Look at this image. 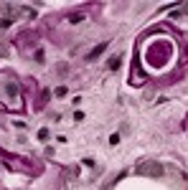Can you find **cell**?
<instances>
[{"instance_id":"obj_2","label":"cell","mask_w":188,"mask_h":190,"mask_svg":"<svg viewBox=\"0 0 188 190\" xmlns=\"http://www.w3.org/2000/svg\"><path fill=\"white\" fill-rule=\"evenodd\" d=\"M82 18H84V15L77 13V15H71V18H69V23H82Z\"/></svg>"},{"instance_id":"obj_5","label":"cell","mask_w":188,"mask_h":190,"mask_svg":"<svg viewBox=\"0 0 188 190\" xmlns=\"http://www.w3.org/2000/svg\"><path fill=\"white\" fill-rule=\"evenodd\" d=\"M5 51H8V48H5V43H0V53H5Z\"/></svg>"},{"instance_id":"obj_1","label":"cell","mask_w":188,"mask_h":190,"mask_svg":"<svg viewBox=\"0 0 188 190\" xmlns=\"http://www.w3.org/2000/svg\"><path fill=\"white\" fill-rule=\"evenodd\" d=\"M104 46H107V43H102V46H99V48H94V51H92V53H89V61H94V59H97V56H99V53H102V51H104Z\"/></svg>"},{"instance_id":"obj_4","label":"cell","mask_w":188,"mask_h":190,"mask_svg":"<svg viewBox=\"0 0 188 190\" xmlns=\"http://www.w3.org/2000/svg\"><path fill=\"white\" fill-rule=\"evenodd\" d=\"M8 94H10V97H15V94H18V89H15V84H10V86H8Z\"/></svg>"},{"instance_id":"obj_3","label":"cell","mask_w":188,"mask_h":190,"mask_svg":"<svg viewBox=\"0 0 188 190\" xmlns=\"http://www.w3.org/2000/svg\"><path fill=\"white\" fill-rule=\"evenodd\" d=\"M120 66V56H115V59H109V69H117Z\"/></svg>"}]
</instances>
